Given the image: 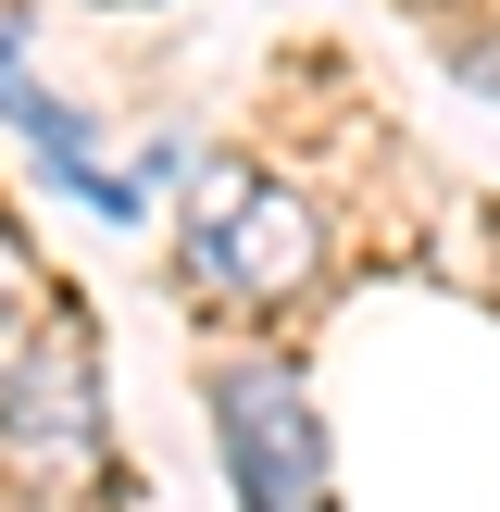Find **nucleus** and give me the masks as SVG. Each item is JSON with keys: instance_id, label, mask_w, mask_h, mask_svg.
<instances>
[{"instance_id": "f257e3e1", "label": "nucleus", "mask_w": 500, "mask_h": 512, "mask_svg": "<svg viewBox=\"0 0 500 512\" xmlns=\"http://www.w3.org/2000/svg\"><path fill=\"white\" fill-rule=\"evenodd\" d=\"M313 263H325V225H313L300 188H275L250 163H200V188H188V275L213 300H300Z\"/></svg>"}, {"instance_id": "f03ea898", "label": "nucleus", "mask_w": 500, "mask_h": 512, "mask_svg": "<svg viewBox=\"0 0 500 512\" xmlns=\"http://www.w3.org/2000/svg\"><path fill=\"white\" fill-rule=\"evenodd\" d=\"M213 438H225V488L238 512H325L338 475H325V425L300 400V375L275 350H238L213 375Z\"/></svg>"}, {"instance_id": "7ed1b4c3", "label": "nucleus", "mask_w": 500, "mask_h": 512, "mask_svg": "<svg viewBox=\"0 0 500 512\" xmlns=\"http://www.w3.org/2000/svg\"><path fill=\"white\" fill-rule=\"evenodd\" d=\"M0 463L38 475V488H88L100 475V375H88V338L50 325L0 363Z\"/></svg>"}, {"instance_id": "20e7f679", "label": "nucleus", "mask_w": 500, "mask_h": 512, "mask_svg": "<svg viewBox=\"0 0 500 512\" xmlns=\"http://www.w3.org/2000/svg\"><path fill=\"white\" fill-rule=\"evenodd\" d=\"M0 125H25V138H38V163L63 175L75 200H88V213H138V188H125L113 163H100V138H88V113H75L63 88H38V75H25V25H0Z\"/></svg>"}, {"instance_id": "39448f33", "label": "nucleus", "mask_w": 500, "mask_h": 512, "mask_svg": "<svg viewBox=\"0 0 500 512\" xmlns=\"http://www.w3.org/2000/svg\"><path fill=\"white\" fill-rule=\"evenodd\" d=\"M13 325H25V238L0 225V338H13Z\"/></svg>"}]
</instances>
